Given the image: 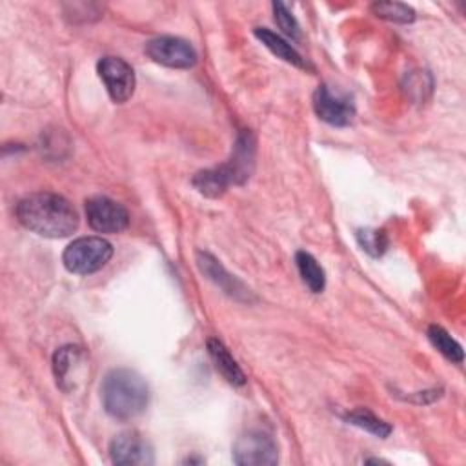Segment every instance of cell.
<instances>
[{"label":"cell","instance_id":"1","mask_svg":"<svg viewBox=\"0 0 466 466\" xmlns=\"http://www.w3.org/2000/svg\"><path fill=\"white\" fill-rule=\"evenodd\" d=\"M16 218L29 231L47 238L67 237L78 228L76 209L56 193H33L22 198Z\"/></svg>","mask_w":466,"mask_h":466},{"label":"cell","instance_id":"2","mask_svg":"<svg viewBox=\"0 0 466 466\" xmlns=\"http://www.w3.org/2000/svg\"><path fill=\"white\" fill-rule=\"evenodd\" d=\"M104 410L120 420L140 415L149 402V390L146 380L133 370L118 368L106 375L102 388Z\"/></svg>","mask_w":466,"mask_h":466},{"label":"cell","instance_id":"3","mask_svg":"<svg viewBox=\"0 0 466 466\" xmlns=\"http://www.w3.org/2000/svg\"><path fill=\"white\" fill-rule=\"evenodd\" d=\"M113 255V246L102 237H80L73 240L64 255V266L76 275H89L104 268Z\"/></svg>","mask_w":466,"mask_h":466},{"label":"cell","instance_id":"4","mask_svg":"<svg viewBox=\"0 0 466 466\" xmlns=\"http://www.w3.org/2000/svg\"><path fill=\"white\" fill-rule=\"evenodd\" d=\"M233 461L238 466H271L279 461V448L271 435L251 430L235 441Z\"/></svg>","mask_w":466,"mask_h":466},{"label":"cell","instance_id":"5","mask_svg":"<svg viewBox=\"0 0 466 466\" xmlns=\"http://www.w3.org/2000/svg\"><path fill=\"white\" fill-rule=\"evenodd\" d=\"M146 55L166 67H177V69H187L193 67L197 62V51L195 47L178 36H157L151 38L146 47Z\"/></svg>","mask_w":466,"mask_h":466},{"label":"cell","instance_id":"6","mask_svg":"<svg viewBox=\"0 0 466 466\" xmlns=\"http://www.w3.org/2000/svg\"><path fill=\"white\" fill-rule=\"evenodd\" d=\"M98 76L102 78L113 102H126L135 91V71L118 56H104L96 64Z\"/></svg>","mask_w":466,"mask_h":466},{"label":"cell","instance_id":"7","mask_svg":"<svg viewBox=\"0 0 466 466\" xmlns=\"http://www.w3.org/2000/svg\"><path fill=\"white\" fill-rule=\"evenodd\" d=\"M87 224L98 233H120L129 224L124 206L107 197H91L86 200Z\"/></svg>","mask_w":466,"mask_h":466},{"label":"cell","instance_id":"8","mask_svg":"<svg viewBox=\"0 0 466 466\" xmlns=\"http://www.w3.org/2000/svg\"><path fill=\"white\" fill-rule=\"evenodd\" d=\"M313 109L317 116L331 126H348L355 116V107L351 100L344 95L331 91L328 86H319L313 93Z\"/></svg>","mask_w":466,"mask_h":466},{"label":"cell","instance_id":"9","mask_svg":"<svg viewBox=\"0 0 466 466\" xmlns=\"http://www.w3.org/2000/svg\"><path fill=\"white\" fill-rule=\"evenodd\" d=\"M113 464L120 466H144L153 462V448L137 431H124L109 444Z\"/></svg>","mask_w":466,"mask_h":466},{"label":"cell","instance_id":"10","mask_svg":"<svg viewBox=\"0 0 466 466\" xmlns=\"http://www.w3.org/2000/svg\"><path fill=\"white\" fill-rule=\"evenodd\" d=\"M253 153H255L253 137L249 131H242L235 142L229 162L220 166V171L224 173L229 184H242L244 180H248L253 167Z\"/></svg>","mask_w":466,"mask_h":466},{"label":"cell","instance_id":"11","mask_svg":"<svg viewBox=\"0 0 466 466\" xmlns=\"http://www.w3.org/2000/svg\"><path fill=\"white\" fill-rule=\"evenodd\" d=\"M197 262H198V268L202 273L208 275L209 280H213L217 286H220L228 295L235 297V299H244V300H249V291L242 286L240 280H237L233 275H229L224 266L209 253H204L200 251L197 255Z\"/></svg>","mask_w":466,"mask_h":466},{"label":"cell","instance_id":"12","mask_svg":"<svg viewBox=\"0 0 466 466\" xmlns=\"http://www.w3.org/2000/svg\"><path fill=\"white\" fill-rule=\"evenodd\" d=\"M84 351L78 346L67 344L62 346L60 350H56L55 357H53V371L56 377V384L62 390H71L76 373L80 371V362H82Z\"/></svg>","mask_w":466,"mask_h":466},{"label":"cell","instance_id":"13","mask_svg":"<svg viewBox=\"0 0 466 466\" xmlns=\"http://www.w3.org/2000/svg\"><path fill=\"white\" fill-rule=\"evenodd\" d=\"M208 351L215 362V368L224 375V379L233 386H242L246 382V377L242 370L238 368L237 360L231 357L228 348L218 339L208 340Z\"/></svg>","mask_w":466,"mask_h":466},{"label":"cell","instance_id":"14","mask_svg":"<svg viewBox=\"0 0 466 466\" xmlns=\"http://www.w3.org/2000/svg\"><path fill=\"white\" fill-rule=\"evenodd\" d=\"M255 36L273 53L277 55L279 58H282L284 62L291 64V66H297V67H308V64L304 62V58L300 56V53L291 46L288 44L280 35L269 31L268 27H257L255 29Z\"/></svg>","mask_w":466,"mask_h":466},{"label":"cell","instance_id":"15","mask_svg":"<svg viewBox=\"0 0 466 466\" xmlns=\"http://www.w3.org/2000/svg\"><path fill=\"white\" fill-rule=\"evenodd\" d=\"M295 264L297 269L304 280V284L313 291V293H320L324 289L326 284V277H324V269L320 268V264L315 260L313 255L306 253V251H297L295 253Z\"/></svg>","mask_w":466,"mask_h":466},{"label":"cell","instance_id":"16","mask_svg":"<svg viewBox=\"0 0 466 466\" xmlns=\"http://www.w3.org/2000/svg\"><path fill=\"white\" fill-rule=\"evenodd\" d=\"M346 420L353 426H359L377 437H388L391 433V426L388 422H384L382 419H379L377 415H373L370 410H364V408H359V410H353L346 415Z\"/></svg>","mask_w":466,"mask_h":466},{"label":"cell","instance_id":"17","mask_svg":"<svg viewBox=\"0 0 466 466\" xmlns=\"http://www.w3.org/2000/svg\"><path fill=\"white\" fill-rule=\"evenodd\" d=\"M193 184L206 197H220L226 191V187L229 186V182L226 180L220 167L197 173L193 178Z\"/></svg>","mask_w":466,"mask_h":466},{"label":"cell","instance_id":"18","mask_svg":"<svg viewBox=\"0 0 466 466\" xmlns=\"http://www.w3.org/2000/svg\"><path fill=\"white\" fill-rule=\"evenodd\" d=\"M428 339L446 359L453 362H462V348L455 339H451V335L446 329H442L441 326H430Z\"/></svg>","mask_w":466,"mask_h":466},{"label":"cell","instance_id":"19","mask_svg":"<svg viewBox=\"0 0 466 466\" xmlns=\"http://www.w3.org/2000/svg\"><path fill=\"white\" fill-rule=\"evenodd\" d=\"M371 11L384 20L395 22V24H410L415 20V11L400 2H375L371 5Z\"/></svg>","mask_w":466,"mask_h":466},{"label":"cell","instance_id":"20","mask_svg":"<svg viewBox=\"0 0 466 466\" xmlns=\"http://www.w3.org/2000/svg\"><path fill=\"white\" fill-rule=\"evenodd\" d=\"M357 240L360 248L373 257L382 255L388 248V237L380 229H360L357 231Z\"/></svg>","mask_w":466,"mask_h":466},{"label":"cell","instance_id":"21","mask_svg":"<svg viewBox=\"0 0 466 466\" xmlns=\"http://www.w3.org/2000/svg\"><path fill=\"white\" fill-rule=\"evenodd\" d=\"M273 15H275V22L284 31L286 36H289L291 40H299L300 38L299 22L295 20L293 13L282 2H273Z\"/></svg>","mask_w":466,"mask_h":466}]
</instances>
